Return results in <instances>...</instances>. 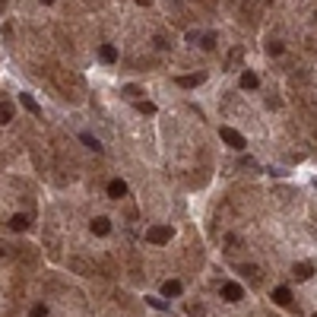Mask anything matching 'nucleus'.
Instances as JSON below:
<instances>
[{
    "instance_id": "8",
    "label": "nucleus",
    "mask_w": 317,
    "mask_h": 317,
    "mask_svg": "<svg viewBox=\"0 0 317 317\" xmlns=\"http://www.w3.org/2000/svg\"><path fill=\"white\" fill-rule=\"evenodd\" d=\"M19 102H23V108H25V111H32V114H35V118L42 114V105H38L35 98L29 96V92H19Z\"/></svg>"
},
{
    "instance_id": "16",
    "label": "nucleus",
    "mask_w": 317,
    "mask_h": 317,
    "mask_svg": "<svg viewBox=\"0 0 317 317\" xmlns=\"http://www.w3.org/2000/svg\"><path fill=\"white\" fill-rule=\"evenodd\" d=\"M79 140H83L86 146H89V149H96V152H102V143H98L96 137H92V133H79Z\"/></svg>"
},
{
    "instance_id": "12",
    "label": "nucleus",
    "mask_w": 317,
    "mask_h": 317,
    "mask_svg": "<svg viewBox=\"0 0 317 317\" xmlns=\"http://www.w3.org/2000/svg\"><path fill=\"white\" fill-rule=\"evenodd\" d=\"M98 57H102L105 64H114V60H118V48H114V45H102V48H98Z\"/></svg>"
},
{
    "instance_id": "24",
    "label": "nucleus",
    "mask_w": 317,
    "mask_h": 317,
    "mask_svg": "<svg viewBox=\"0 0 317 317\" xmlns=\"http://www.w3.org/2000/svg\"><path fill=\"white\" fill-rule=\"evenodd\" d=\"M146 301H149L152 308H159V311H165V301H162V298H146Z\"/></svg>"
},
{
    "instance_id": "27",
    "label": "nucleus",
    "mask_w": 317,
    "mask_h": 317,
    "mask_svg": "<svg viewBox=\"0 0 317 317\" xmlns=\"http://www.w3.org/2000/svg\"><path fill=\"white\" fill-rule=\"evenodd\" d=\"M3 6H6V0H0V10H3Z\"/></svg>"
},
{
    "instance_id": "11",
    "label": "nucleus",
    "mask_w": 317,
    "mask_h": 317,
    "mask_svg": "<svg viewBox=\"0 0 317 317\" xmlns=\"http://www.w3.org/2000/svg\"><path fill=\"white\" fill-rule=\"evenodd\" d=\"M257 86H260L257 73H251V70H244V73H241V89H257Z\"/></svg>"
},
{
    "instance_id": "15",
    "label": "nucleus",
    "mask_w": 317,
    "mask_h": 317,
    "mask_svg": "<svg viewBox=\"0 0 317 317\" xmlns=\"http://www.w3.org/2000/svg\"><path fill=\"white\" fill-rule=\"evenodd\" d=\"M241 273H244V276H247V279H251V282H254V286H257V282H260V269H257V267H254V264H247V267H241Z\"/></svg>"
},
{
    "instance_id": "14",
    "label": "nucleus",
    "mask_w": 317,
    "mask_h": 317,
    "mask_svg": "<svg viewBox=\"0 0 317 317\" xmlns=\"http://www.w3.org/2000/svg\"><path fill=\"white\" fill-rule=\"evenodd\" d=\"M13 121V102H0V124H10Z\"/></svg>"
},
{
    "instance_id": "10",
    "label": "nucleus",
    "mask_w": 317,
    "mask_h": 317,
    "mask_svg": "<svg viewBox=\"0 0 317 317\" xmlns=\"http://www.w3.org/2000/svg\"><path fill=\"white\" fill-rule=\"evenodd\" d=\"M162 295H165V298H178V295H181V282L178 279H168L165 286H162Z\"/></svg>"
},
{
    "instance_id": "13",
    "label": "nucleus",
    "mask_w": 317,
    "mask_h": 317,
    "mask_svg": "<svg viewBox=\"0 0 317 317\" xmlns=\"http://www.w3.org/2000/svg\"><path fill=\"white\" fill-rule=\"evenodd\" d=\"M10 228H13V232H25V228H29V216L16 213V216L10 219Z\"/></svg>"
},
{
    "instance_id": "3",
    "label": "nucleus",
    "mask_w": 317,
    "mask_h": 317,
    "mask_svg": "<svg viewBox=\"0 0 317 317\" xmlns=\"http://www.w3.org/2000/svg\"><path fill=\"white\" fill-rule=\"evenodd\" d=\"M222 298L235 305V301H241V298H244V289H241L238 282H222Z\"/></svg>"
},
{
    "instance_id": "22",
    "label": "nucleus",
    "mask_w": 317,
    "mask_h": 317,
    "mask_svg": "<svg viewBox=\"0 0 317 317\" xmlns=\"http://www.w3.org/2000/svg\"><path fill=\"white\" fill-rule=\"evenodd\" d=\"M156 45H159V48H162V51H165V48H171V42H168V38H165V35H156Z\"/></svg>"
},
{
    "instance_id": "17",
    "label": "nucleus",
    "mask_w": 317,
    "mask_h": 317,
    "mask_svg": "<svg viewBox=\"0 0 317 317\" xmlns=\"http://www.w3.org/2000/svg\"><path fill=\"white\" fill-rule=\"evenodd\" d=\"M200 48H203V51H213V48H216V35H213V32L200 38Z\"/></svg>"
},
{
    "instance_id": "2",
    "label": "nucleus",
    "mask_w": 317,
    "mask_h": 317,
    "mask_svg": "<svg viewBox=\"0 0 317 317\" xmlns=\"http://www.w3.org/2000/svg\"><path fill=\"white\" fill-rule=\"evenodd\" d=\"M219 137L225 140V143L232 146V149H244V146H247V143H244V137H241V133L235 130V127H222V130H219Z\"/></svg>"
},
{
    "instance_id": "28",
    "label": "nucleus",
    "mask_w": 317,
    "mask_h": 317,
    "mask_svg": "<svg viewBox=\"0 0 317 317\" xmlns=\"http://www.w3.org/2000/svg\"><path fill=\"white\" fill-rule=\"evenodd\" d=\"M42 3H54V0H42Z\"/></svg>"
},
{
    "instance_id": "19",
    "label": "nucleus",
    "mask_w": 317,
    "mask_h": 317,
    "mask_svg": "<svg viewBox=\"0 0 317 317\" xmlns=\"http://www.w3.org/2000/svg\"><path fill=\"white\" fill-rule=\"evenodd\" d=\"M29 317H48V305H35L29 311Z\"/></svg>"
},
{
    "instance_id": "26",
    "label": "nucleus",
    "mask_w": 317,
    "mask_h": 317,
    "mask_svg": "<svg viewBox=\"0 0 317 317\" xmlns=\"http://www.w3.org/2000/svg\"><path fill=\"white\" fill-rule=\"evenodd\" d=\"M137 3H140V6H146V3H149V0H137Z\"/></svg>"
},
{
    "instance_id": "6",
    "label": "nucleus",
    "mask_w": 317,
    "mask_h": 317,
    "mask_svg": "<svg viewBox=\"0 0 317 317\" xmlns=\"http://www.w3.org/2000/svg\"><path fill=\"white\" fill-rule=\"evenodd\" d=\"M206 83V73H191V76H178V86L181 89H194V86Z\"/></svg>"
},
{
    "instance_id": "4",
    "label": "nucleus",
    "mask_w": 317,
    "mask_h": 317,
    "mask_svg": "<svg viewBox=\"0 0 317 317\" xmlns=\"http://www.w3.org/2000/svg\"><path fill=\"white\" fill-rule=\"evenodd\" d=\"M273 301L279 308H292V289H289V286H276L273 289Z\"/></svg>"
},
{
    "instance_id": "20",
    "label": "nucleus",
    "mask_w": 317,
    "mask_h": 317,
    "mask_svg": "<svg viewBox=\"0 0 317 317\" xmlns=\"http://www.w3.org/2000/svg\"><path fill=\"white\" fill-rule=\"evenodd\" d=\"M124 96H127V98H140V96H143V92H140L137 86H124Z\"/></svg>"
},
{
    "instance_id": "23",
    "label": "nucleus",
    "mask_w": 317,
    "mask_h": 317,
    "mask_svg": "<svg viewBox=\"0 0 317 317\" xmlns=\"http://www.w3.org/2000/svg\"><path fill=\"white\" fill-rule=\"evenodd\" d=\"M187 314H194V317H200V314H203V305H187Z\"/></svg>"
},
{
    "instance_id": "29",
    "label": "nucleus",
    "mask_w": 317,
    "mask_h": 317,
    "mask_svg": "<svg viewBox=\"0 0 317 317\" xmlns=\"http://www.w3.org/2000/svg\"><path fill=\"white\" fill-rule=\"evenodd\" d=\"M311 317H317V314H311Z\"/></svg>"
},
{
    "instance_id": "9",
    "label": "nucleus",
    "mask_w": 317,
    "mask_h": 317,
    "mask_svg": "<svg viewBox=\"0 0 317 317\" xmlns=\"http://www.w3.org/2000/svg\"><path fill=\"white\" fill-rule=\"evenodd\" d=\"M89 228H92V235H108V232H111V222H108L105 216H98V219L89 222Z\"/></svg>"
},
{
    "instance_id": "1",
    "label": "nucleus",
    "mask_w": 317,
    "mask_h": 317,
    "mask_svg": "<svg viewBox=\"0 0 317 317\" xmlns=\"http://www.w3.org/2000/svg\"><path fill=\"white\" fill-rule=\"evenodd\" d=\"M171 238H174V228L171 225H152V228H146V241H149V244H168Z\"/></svg>"
},
{
    "instance_id": "21",
    "label": "nucleus",
    "mask_w": 317,
    "mask_h": 317,
    "mask_svg": "<svg viewBox=\"0 0 317 317\" xmlns=\"http://www.w3.org/2000/svg\"><path fill=\"white\" fill-rule=\"evenodd\" d=\"M267 51L273 54V57H279V54H282V45H279V42H269V45H267Z\"/></svg>"
},
{
    "instance_id": "18",
    "label": "nucleus",
    "mask_w": 317,
    "mask_h": 317,
    "mask_svg": "<svg viewBox=\"0 0 317 317\" xmlns=\"http://www.w3.org/2000/svg\"><path fill=\"white\" fill-rule=\"evenodd\" d=\"M137 111H143V114H156V105H152V102H137Z\"/></svg>"
},
{
    "instance_id": "25",
    "label": "nucleus",
    "mask_w": 317,
    "mask_h": 317,
    "mask_svg": "<svg viewBox=\"0 0 317 317\" xmlns=\"http://www.w3.org/2000/svg\"><path fill=\"white\" fill-rule=\"evenodd\" d=\"M238 60H241V48H238V51H232V57H228V64L235 67V64H238Z\"/></svg>"
},
{
    "instance_id": "5",
    "label": "nucleus",
    "mask_w": 317,
    "mask_h": 317,
    "mask_svg": "<svg viewBox=\"0 0 317 317\" xmlns=\"http://www.w3.org/2000/svg\"><path fill=\"white\" fill-rule=\"evenodd\" d=\"M108 197H111V200H121V197H127V184H124L121 178L108 181Z\"/></svg>"
},
{
    "instance_id": "7",
    "label": "nucleus",
    "mask_w": 317,
    "mask_h": 317,
    "mask_svg": "<svg viewBox=\"0 0 317 317\" xmlns=\"http://www.w3.org/2000/svg\"><path fill=\"white\" fill-rule=\"evenodd\" d=\"M292 276H295L298 282H305V279H311V276H314V267H311V264H295V267H292Z\"/></svg>"
}]
</instances>
